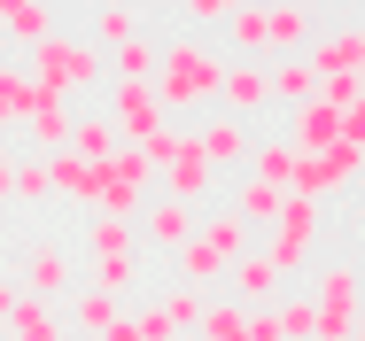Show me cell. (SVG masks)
<instances>
[{"label": "cell", "mask_w": 365, "mask_h": 341, "mask_svg": "<svg viewBox=\"0 0 365 341\" xmlns=\"http://www.w3.org/2000/svg\"><path fill=\"white\" fill-rule=\"evenodd\" d=\"M358 187H365V179H358Z\"/></svg>", "instance_id": "cell-45"}, {"label": "cell", "mask_w": 365, "mask_h": 341, "mask_svg": "<svg viewBox=\"0 0 365 341\" xmlns=\"http://www.w3.org/2000/svg\"><path fill=\"white\" fill-rule=\"evenodd\" d=\"M264 78H272V101H311V93H319V70H311V55H280V63L264 70Z\"/></svg>", "instance_id": "cell-28"}, {"label": "cell", "mask_w": 365, "mask_h": 341, "mask_svg": "<svg viewBox=\"0 0 365 341\" xmlns=\"http://www.w3.org/2000/svg\"><path fill=\"white\" fill-rule=\"evenodd\" d=\"M0 39L31 55L39 39H55V8H47V0H16V8H8V23H0Z\"/></svg>", "instance_id": "cell-22"}, {"label": "cell", "mask_w": 365, "mask_h": 341, "mask_svg": "<svg viewBox=\"0 0 365 341\" xmlns=\"http://www.w3.org/2000/svg\"><path fill=\"white\" fill-rule=\"evenodd\" d=\"M233 8H241V0H179V16H187V23H225Z\"/></svg>", "instance_id": "cell-35"}, {"label": "cell", "mask_w": 365, "mask_h": 341, "mask_svg": "<svg viewBox=\"0 0 365 341\" xmlns=\"http://www.w3.org/2000/svg\"><path fill=\"white\" fill-rule=\"evenodd\" d=\"M303 47H311V0H272L264 8V63L303 55Z\"/></svg>", "instance_id": "cell-17"}, {"label": "cell", "mask_w": 365, "mask_h": 341, "mask_svg": "<svg viewBox=\"0 0 365 341\" xmlns=\"http://www.w3.org/2000/svg\"><path fill=\"white\" fill-rule=\"evenodd\" d=\"M311 287H319V295H311V310H319L311 341H350V326L365 318V279H358V264H327Z\"/></svg>", "instance_id": "cell-7"}, {"label": "cell", "mask_w": 365, "mask_h": 341, "mask_svg": "<svg viewBox=\"0 0 365 341\" xmlns=\"http://www.w3.org/2000/svg\"><path fill=\"white\" fill-rule=\"evenodd\" d=\"M16 295H24V287H16V279L0 272V326H8V310H16Z\"/></svg>", "instance_id": "cell-39"}, {"label": "cell", "mask_w": 365, "mask_h": 341, "mask_svg": "<svg viewBox=\"0 0 365 341\" xmlns=\"http://www.w3.org/2000/svg\"><path fill=\"white\" fill-rule=\"evenodd\" d=\"M350 341H365V318H358V326H350Z\"/></svg>", "instance_id": "cell-40"}, {"label": "cell", "mask_w": 365, "mask_h": 341, "mask_svg": "<svg viewBox=\"0 0 365 341\" xmlns=\"http://www.w3.org/2000/svg\"><path fill=\"white\" fill-rule=\"evenodd\" d=\"M241 8H272V0H241Z\"/></svg>", "instance_id": "cell-41"}, {"label": "cell", "mask_w": 365, "mask_h": 341, "mask_svg": "<svg viewBox=\"0 0 365 341\" xmlns=\"http://www.w3.org/2000/svg\"><path fill=\"white\" fill-rule=\"evenodd\" d=\"M358 78H365V47H358Z\"/></svg>", "instance_id": "cell-43"}, {"label": "cell", "mask_w": 365, "mask_h": 341, "mask_svg": "<svg viewBox=\"0 0 365 341\" xmlns=\"http://www.w3.org/2000/svg\"><path fill=\"white\" fill-rule=\"evenodd\" d=\"M280 279H288V272H280V264H272L257 241H249V248L225 264V287H233V303H249V310H264V303L280 295Z\"/></svg>", "instance_id": "cell-13"}, {"label": "cell", "mask_w": 365, "mask_h": 341, "mask_svg": "<svg viewBox=\"0 0 365 341\" xmlns=\"http://www.w3.org/2000/svg\"><path fill=\"white\" fill-rule=\"evenodd\" d=\"M319 225H327V202H319V194H288L280 217H272V241H257V248H264L280 272H303L311 248H319Z\"/></svg>", "instance_id": "cell-8"}, {"label": "cell", "mask_w": 365, "mask_h": 341, "mask_svg": "<svg viewBox=\"0 0 365 341\" xmlns=\"http://www.w3.org/2000/svg\"><path fill=\"white\" fill-rule=\"evenodd\" d=\"M148 187H155V163L140 147H117L109 163H93V217H140L148 209Z\"/></svg>", "instance_id": "cell-6"}, {"label": "cell", "mask_w": 365, "mask_h": 341, "mask_svg": "<svg viewBox=\"0 0 365 341\" xmlns=\"http://www.w3.org/2000/svg\"><path fill=\"white\" fill-rule=\"evenodd\" d=\"M125 310H133V303H125V295H101V287H78V295H71V326H78L86 341H93V334H109Z\"/></svg>", "instance_id": "cell-21"}, {"label": "cell", "mask_w": 365, "mask_h": 341, "mask_svg": "<svg viewBox=\"0 0 365 341\" xmlns=\"http://www.w3.org/2000/svg\"><path fill=\"white\" fill-rule=\"evenodd\" d=\"M55 194V171H47V155H16V187H8V202H47Z\"/></svg>", "instance_id": "cell-30"}, {"label": "cell", "mask_w": 365, "mask_h": 341, "mask_svg": "<svg viewBox=\"0 0 365 341\" xmlns=\"http://www.w3.org/2000/svg\"><path fill=\"white\" fill-rule=\"evenodd\" d=\"M8 341H63V318H55V303L47 295H16V310H8Z\"/></svg>", "instance_id": "cell-20"}, {"label": "cell", "mask_w": 365, "mask_h": 341, "mask_svg": "<svg viewBox=\"0 0 365 341\" xmlns=\"http://www.w3.org/2000/svg\"><path fill=\"white\" fill-rule=\"evenodd\" d=\"M109 78H155V39H125V47H109Z\"/></svg>", "instance_id": "cell-32"}, {"label": "cell", "mask_w": 365, "mask_h": 341, "mask_svg": "<svg viewBox=\"0 0 365 341\" xmlns=\"http://www.w3.org/2000/svg\"><path fill=\"white\" fill-rule=\"evenodd\" d=\"M8 187H16V147H8V132H0V202H8Z\"/></svg>", "instance_id": "cell-37"}, {"label": "cell", "mask_w": 365, "mask_h": 341, "mask_svg": "<svg viewBox=\"0 0 365 341\" xmlns=\"http://www.w3.org/2000/svg\"><path fill=\"white\" fill-rule=\"evenodd\" d=\"M334 140H342V109H334V101L311 93V101L288 109V147L295 155H319V147H334Z\"/></svg>", "instance_id": "cell-16"}, {"label": "cell", "mask_w": 365, "mask_h": 341, "mask_svg": "<svg viewBox=\"0 0 365 341\" xmlns=\"http://www.w3.org/2000/svg\"><path fill=\"white\" fill-rule=\"evenodd\" d=\"M280 202H288V187H264V179H241L225 209H233V217H241V225L257 233V225H272V217H280Z\"/></svg>", "instance_id": "cell-23"}, {"label": "cell", "mask_w": 365, "mask_h": 341, "mask_svg": "<svg viewBox=\"0 0 365 341\" xmlns=\"http://www.w3.org/2000/svg\"><path fill=\"white\" fill-rule=\"evenodd\" d=\"M31 101H39V78H31L24 63H0V132H8V125H24V117H31Z\"/></svg>", "instance_id": "cell-26"}, {"label": "cell", "mask_w": 365, "mask_h": 341, "mask_svg": "<svg viewBox=\"0 0 365 341\" xmlns=\"http://www.w3.org/2000/svg\"><path fill=\"white\" fill-rule=\"evenodd\" d=\"M342 140H350V147H365V93L342 109Z\"/></svg>", "instance_id": "cell-36"}, {"label": "cell", "mask_w": 365, "mask_h": 341, "mask_svg": "<svg viewBox=\"0 0 365 341\" xmlns=\"http://www.w3.org/2000/svg\"><path fill=\"white\" fill-rule=\"evenodd\" d=\"M195 147H202V163H210V171H218V163H249V147H257V140H249V125H241V117H202V125H195Z\"/></svg>", "instance_id": "cell-19"}, {"label": "cell", "mask_w": 365, "mask_h": 341, "mask_svg": "<svg viewBox=\"0 0 365 341\" xmlns=\"http://www.w3.org/2000/svg\"><path fill=\"white\" fill-rule=\"evenodd\" d=\"M155 310H163V318H171V326L187 334V326H202V310H210V303H202V287H171V295H163Z\"/></svg>", "instance_id": "cell-34"}, {"label": "cell", "mask_w": 365, "mask_h": 341, "mask_svg": "<svg viewBox=\"0 0 365 341\" xmlns=\"http://www.w3.org/2000/svg\"><path fill=\"white\" fill-rule=\"evenodd\" d=\"M272 101V78H264V63H225L218 78V109L225 117H241V125H257V109Z\"/></svg>", "instance_id": "cell-15"}, {"label": "cell", "mask_w": 365, "mask_h": 341, "mask_svg": "<svg viewBox=\"0 0 365 341\" xmlns=\"http://www.w3.org/2000/svg\"><path fill=\"white\" fill-rule=\"evenodd\" d=\"M125 140H117V125L101 117V109H78V125H71V155H86V163H109Z\"/></svg>", "instance_id": "cell-24"}, {"label": "cell", "mask_w": 365, "mask_h": 341, "mask_svg": "<svg viewBox=\"0 0 365 341\" xmlns=\"http://www.w3.org/2000/svg\"><path fill=\"white\" fill-rule=\"evenodd\" d=\"M8 8H16V0H0V23H8Z\"/></svg>", "instance_id": "cell-42"}, {"label": "cell", "mask_w": 365, "mask_h": 341, "mask_svg": "<svg viewBox=\"0 0 365 341\" xmlns=\"http://www.w3.org/2000/svg\"><path fill=\"white\" fill-rule=\"evenodd\" d=\"M0 341H8V334H0Z\"/></svg>", "instance_id": "cell-44"}, {"label": "cell", "mask_w": 365, "mask_h": 341, "mask_svg": "<svg viewBox=\"0 0 365 341\" xmlns=\"http://www.w3.org/2000/svg\"><path fill=\"white\" fill-rule=\"evenodd\" d=\"M218 78H225V47L202 39V31H179V39L155 47V78L148 85H155L171 125H195L202 109H218Z\"/></svg>", "instance_id": "cell-1"}, {"label": "cell", "mask_w": 365, "mask_h": 341, "mask_svg": "<svg viewBox=\"0 0 365 341\" xmlns=\"http://www.w3.org/2000/svg\"><path fill=\"white\" fill-rule=\"evenodd\" d=\"M140 155L155 163V179H163V194L171 202H210L218 194V171L202 163V147H195V125H163L155 140H140Z\"/></svg>", "instance_id": "cell-3"}, {"label": "cell", "mask_w": 365, "mask_h": 341, "mask_svg": "<svg viewBox=\"0 0 365 341\" xmlns=\"http://www.w3.org/2000/svg\"><path fill=\"white\" fill-rule=\"evenodd\" d=\"M125 39H140V8H133V0H101V8H93V47L109 55V47H125Z\"/></svg>", "instance_id": "cell-27"}, {"label": "cell", "mask_w": 365, "mask_h": 341, "mask_svg": "<svg viewBox=\"0 0 365 341\" xmlns=\"http://www.w3.org/2000/svg\"><path fill=\"white\" fill-rule=\"evenodd\" d=\"M47 171H55V194H63L71 209H86V217H93V163L63 147V155H47Z\"/></svg>", "instance_id": "cell-25"}, {"label": "cell", "mask_w": 365, "mask_h": 341, "mask_svg": "<svg viewBox=\"0 0 365 341\" xmlns=\"http://www.w3.org/2000/svg\"><path fill=\"white\" fill-rule=\"evenodd\" d=\"M93 341H148V334H140V326H133V310H125V318H117L109 334H93Z\"/></svg>", "instance_id": "cell-38"}, {"label": "cell", "mask_w": 365, "mask_h": 341, "mask_svg": "<svg viewBox=\"0 0 365 341\" xmlns=\"http://www.w3.org/2000/svg\"><path fill=\"white\" fill-rule=\"evenodd\" d=\"M365 179V147H350V140H334V147H319V155H295V179H288V194H350Z\"/></svg>", "instance_id": "cell-10"}, {"label": "cell", "mask_w": 365, "mask_h": 341, "mask_svg": "<svg viewBox=\"0 0 365 341\" xmlns=\"http://www.w3.org/2000/svg\"><path fill=\"white\" fill-rule=\"evenodd\" d=\"M202 341H249V303H233V295L210 303L202 310Z\"/></svg>", "instance_id": "cell-31"}, {"label": "cell", "mask_w": 365, "mask_h": 341, "mask_svg": "<svg viewBox=\"0 0 365 341\" xmlns=\"http://www.w3.org/2000/svg\"><path fill=\"white\" fill-rule=\"evenodd\" d=\"M358 47H365V23H334V31H319L303 55L319 78H358Z\"/></svg>", "instance_id": "cell-18"}, {"label": "cell", "mask_w": 365, "mask_h": 341, "mask_svg": "<svg viewBox=\"0 0 365 341\" xmlns=\"http://www.w3.org/2000/svg\"><path fill=\"white\" fill-rule=\"evenodd\" d=\"M101 117L117 125L125 147H140V140H155L163 125H171L163 101H155V85H140V78H109V85H101Z\"/></svg>", "instance_id": "cell-9"}, {"label": "cell", "mask_w": 365, "mask_h": 341, "mask_svg": "<svg viewBox=\"0 0 365 341\" xmlns=\"http://www.w3.org/2000/svg\"><path fill=\"white\" fill-rule=\"evenodd\" d=\"M272 326H280V341H311V326H319L311 295H288V303H272Z\"/></svg>", "instance_id": "cell-33"}, {"label": "cell", "mask_w": 365, "mask_h": 341, "mask_svg": "<svg viewBox=\"0 0 365 341\" xmlns=\"http://www.w3.org/2000/svg\"><path fill=\"white\" fill-rule=\"evenodd\" d=\"M24 295H47V303H63V287H71V241H55V233H39L31 241V256H24V272H16Z\"/></svg>", "instance_id": "cell-12"}, {"label": "cell", "mask_w": 365, "mask_h": 341, "mask_svg": "<svg viewBox=\"0 0 365 341\" xmlns=\"http://www.w3.org/2000/svg\"><path fill=\"white\" fill-rule=\"evenodd\" d=\"M24 70L47 85V93H63V101H78V93H101L109 85V55L93 47V39H39L31 55H24Z\"/></svg>", "instance_id": "cell-2"}, {"label": "cell", "mask_w": 365, "mask_h": 341, "mask_svg": "<svg viewBox=\"0 0 365 341\" xmlns=\"http://www.w3.org/2000/svg\"><path fill=\"white\" fill-rule=\"evenodd\" d=\"M71 125H78V101H63V93L39 85V101H31V117H24L31 155H63V147H71Z\"/></svg>", "instance_id": "cell-14"}, {"label": "cell", "mask_w": 365, "mask_h": 341, "mask_svg": "<svg viewBox=\"0 0 365 341\" xmlns=\"http://www.w3.org/2000/svg\"><path fill=\"white\" fill-rule=\"evenodd\" d=\"M195 225H202V209H195V202H171V194H148V209L133 217V233H140L148 248H163V256H179V248L195 241Z\"/></svg>", "instance_id": "cell-11"}, {"label": "cell", "mask_w": 365, "mask_h": 341, "mask_svg": "<svg viewBox=\"0 0 365 341\" xmlns=\"http://www.w3.org/2000/svg\"><path fill=\"white\" fill-rule=\"evenodd\" d=\"M249 248V225L233 217V209H202V225H195V241L171 256L179 264V287H210V279H225V264Z\"/></svg>", "instance_id": "cell-4"}, {"label": "cell", "mask_w": 365, "mask_h": 341, "mask_svg": "<svg viewBox=\"0 0 365 341\" xmlns=\"http://www.w3.org/2000/svg\"><path fill=\"white\" fill-rule=\"evenodd\" d=\"M86 248H93V279L86 287L133 303V287H140V233L125 217H86Z\"/></svg>", "instance_id": "cell-5"}, {"label": "cell", "mask_w": 365, "mask_h": 341, "mask_svg": "<svg viewBox=\"0 0 365 341\" xmlns=\"http://www.w3.org/2000/svg\"><path fill=\"white\" fill-rule=\"evenodd\" d=\"M249 179L288 187V179H295V147H288V140H257V147H249Z\"/></svg>", "instance_id": "cell-29"}]
</instances>
